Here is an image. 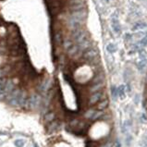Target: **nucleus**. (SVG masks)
I'll return each mask as SVG.
<instances>
[{
	"instance_id": "nucleus-1",
	"label": "nucleus",
	"mask_w": 147,
	"mask_h": 147,
	"mask_svg": "<svg viewBox=\"0 0 147 147\" xmlns=\"http://www.w3.org/2000/svg\"><path fill=\"white\" fill-rule=\"evenodd\" d=\"M71 36L72 39L77 45L82 43L83 41H85L86 39L89 38V34L86 31H84L82 28L77 29V30L71 31Z\"/></svg>"
},
{
	"instance_id": "nucleus-2",
	"label": "nucleus",
	"mask_w": 147,
	"mask_h": 147,
	"mask_svg": "<svg viewBox=\"0 0 147 147\" xmlns=\"http://www.w3.org/2000/svg\"><path fill=\"white\" fill-rule=\"evenodd\" d=\"M42 96L38 93H33L29 96L28 98V105H29V110H34L37 109L40 105L42 104Z\"/></svg>"
},
{
	"instance_id": "nucleus-3",
	"label": "nucleus",
	"mask_w": 147,
	"mask_h": 147,
	"mask_svg": "<svg viewBox=\"0 0 147 147\" xmlns=\"http://www.w3.org/2000/svg\"><path fill=\"white\" fill-rule=\"evenodd\" d=\"M86 18H87V10L86 9L70 12V15H69V20L79 21V22H81V23L84 22V20H86Z\"/></svg>"
},
{
	"instance_id": "nucleus-4",
	"label": "nucleus",
	"mask_w": 147,
	"mask_h": 147,
	"mask_svg": "<svg viewBox=\"0 0 147 147\" xmlns=\"http://www.w3.org/2000/svg\"><path fill=\"white\" fill-rule=\"evenodd\" d=\"M104 96L105 94L102 91L91 94V95H90V97H89L88 99V101H87V105H88L89 107H94L99 101H101L102 99H104Z\"/></svg>"
},
{
	"instance_id": "nucleus-5",
	"label": "nucleus",
	"mask_w": 147,
	"mask_h": 147,
	"mask_svg": "<svg viewBox=\"0 0 147 147\" xmlns=\"http://www.w3.org/2000/svg\"><path fill=\"white\" fill-rule=\"evenodd\" d=\"M99 52L96 48L94 47H90L87 50H85L82 54V57L88 62H91L94 59H95L96 57H98Z\"/></svg>"
},
{
	"instance_id": "nucleus-6",
	"label": "nucleus",
	"mask_w": 147,
	"mask_h": 147,
	"mask_svg": "<svg viewBox=\"0 0 147 147\" xmlns=\"http://www.w3.org/2000/svg\"><path fill=\"white\" fill-rule=\"evenodd\" d=\"M51 87V81L49 78L43 79L37 86V91L39 94H46V93L50 90Z\"/></svg>"
},
{
	"instance_id": "nucleus-7",
	"label": "nucleus",
	"mask_w": 147,
	"mask_h": 147,
	"mask_svg": "<svg viewBox=\"0 0 147 147\" xmlns=\"http://www.w3.org/2000/svg\"><path fill=\"white\" fill-rule=\"evenodd\" d=\"M67 52H68V56L74 59H78L79 57L82 55V52L80 50L79 46L77 43H73V45L67 50Z\"/></svg>"
},
{
	"instance_id": "nucleus-8",
	"label": "nucleus",
	"mask_w": 147,
	"mask_h": 147,
	"mask_svg": "<svg viewBox=\"0 0 147 147\" xmlns=\"http://www.w3.org/2000/svg\"><path fill=\"white\" fill-rule=\"evenodd\" d=\"M61 128V122L59 119H55L54 121L50 122L47 127V133H54V132L58 131Z\"/></svg>"
},
{
	"instance_id": "nucleus-9",
	"label": "nucleus",
	"mask_w": 147,
	"mask_h": 147,
	"mask_svg": "<svg viewBox=\"0 0 147 147\" xmlns=\"http://www.w3.org/2000/svg\"><path fill=\"white\" fill-rule=\"evenodd\" d=\"M15 88H16V84H15V82H14V81L11 80V79H8V80H7V82H6V85H5V90H4L5 94L8 96L11 92H13V90Z\"/></svg>"
},
{
	"instance_id": "nucleus-10",
	"label": "nucleus",
	"mask_w": 147,
	"mask_h": 147,
	"mask_svg": "<svg viewBox=\"0 0 147 147\" xmlns=\"http://www.w3.org/2000/svg\"><path fill=\"white\" fill-rule=\"evenodd\" d=\"M105 87V81L104 82H99V83L95 84H92L91 86L89 87L88 92L90 94H94V93H96V92L102 91Z\"/></svg>"
},
{
	"instance_id": "nucleus-11",
	"label": "nucleus",
	"mask_w": 147,
	"mask_h": 147,
	"mask_svg": "<svg viewBox=\"0 0 147 147\" xmlns=\"http://www.w3.org/2000/svg\"><path fill=\"white\" fill-rule=\"evenodd\" d=\"M56 113L54 111H49L47 113L45 114L43 116V122H45V124H49L50 122L54 121L55 119H56Z\"/></svg>"
},
{
	"instance_id": "nucleus-12",
	"label": "nucleus",
	"mask_w": 147,
	"mask_h": 147,
	"mask_svg": "<svg viewBox=\"0 0 147 147\" xmlns=\"http://www.w3.org/2000/svg\"><path fill=\"white\" fill-rule=\"evenodd\" d=\"M105 81V73L103 71H99L98 73L92 79L91 81V85L92 84L99 83V82H104Z\"/></svg>"
},
{
	"instance_id": "nucleus-13",
	"label": "nucleus",
	"mask_w": 147,
	"mask_h": 147,
	"mask_svg": "<svg viewBox=\"0 0 147 147\" xmlns=\"http://www.w3.org/2000/svg\"><path fill=\"white\" fill-rule=\"evenodd\" d=\"M109 106V101L107 98L102 99L101 101H99L96 104V109L97 110H106Z\"/></svg>"
},
{
	"instance_id": "nucleus-14",
	"label": "nucleus",
	"mask_w": 147,
	"mask_h": 147,
	"mask_svg": "<svg viewBox=\"0 0 147 147\" xmlns=\"http://www.w3.org/2000/svg\"><path fill=\"white\" fill-rule=\"evenodd\" d=\"M112 29L114 30V32L116 33H120L121 32V27H120V24H119V20L117 19V17H113L112 18Z\"/></svg>"
},
{
	"instance_id": "nucleus-15",
	"label": "nucleus",
	"mask_w": 147,
	"mask_h": 147,
	"mask_svg": "<svg viewBox=\"0 0 147 147\" xmlns=\"http://www.w3.org/2000/svg\"><path fill=\"white\" fill-rule=\"evenodd\" d=\"M95 111H96V108H89V109H87L86 111L84 112L83 117L85 119H87V120H91L92 117H94V113H95Z\"/></svg>"
},
{
	"instance_id": "nucleus-16",
	"label": "nucleus",
	"mask_w": 147,
	"mask_h": 147,
	"mask_svg": "<svg viewBox=\"0 0 147 147\" xmlns=\"http://www.w3.org/2000/svg\"><path fill=\"white\" fill-rule=\"evenodd\" d=\"M63 41H64L63 34H62L61 32L57 31L56 33V34H55V42H56V43L57 46H61V45L63 43Z\"/></svg>"
},
{
	"instance_id": "nucleus-17",
	"label": "nucleus",
	"mask_w": 147,
	"mask_h": 147,
	"mask_svg": "<svg viewBox=\"0 0 147 147\" xmlns=\"http://www.w3.org/2000/svg\"><path fill=\"white\" fill-rule=\"evenodd\" d=\"M106 114L104 112V110H97L96 109V111H95V113H94V117H92V121H95V120H98V119H101L104 115Z\"/></svg>"
},
{
	"instance_id": "nucleus-18",
	"label": "nucleus",
	"mask_w": 147,
	"mask_h": 147,
	"mask_svg": "<svg viewBox=\"0 0 147 147\" xmlns=\"http://www.w3.org/2000/svg\"><path fill=\"white\" fill-rule=\"evenodd\" d=\"M147 27V24L145 22H137L135 23L134 26L131 28L132 31H138V30H142V29H145Z\"/></svg>"
},
{
	"instance_id": "nucleus-19",
	"label": "nucleus",
	"mask_w": 147,
	"mask_h": 147,
	"mask_svg": "<svg viewBox=\"0 0 147 147\" xmlns=\"http://www.w3.org/2000/svg\"><path fill=\"white\" fill-rule=\"evenodd\" d=\"M82 9H86V8H85V4H82V5L69 6V11H70V12L79 11V10H82Z\"/></svg>"
},
{
	"instance_id": "nucleus-20",
	"label": "nucleus",
	"mask_w": 147,
	"mask_h": 147,
	"mask_svg": "<svg viewBox=\"0 0 147 147\" xmlns=\"http://www.w3.org/2000/svg\"><path fill=\"white\" fill-rule=\"evenodd\" d=\"M117 95H119L120 98H123L126 94V87L125 85H119L117 88Z\"/></svg>"
},
{
	"instance_id": "nucleus-21",
	"label": "nucleus",
	"mask_w": 147,
	"mask_h": 147,
	"mask_svg": "<svg viewBox=\"0 0 147 147\" xmlns=\"http://www.w3.org/2000/svg\"><path fill=\"white\" fill-rule=\"evenodd\" d=\"M95 147H113V142L111 140H107L101 143H97Z\"/></svg>"
},
{
	"instance_id": "nucleus-22",
	"label": "nucleus",
	"mask_w": 147,
	"mask_h": 147,
	"mask_svg": "<svg viewBox=\"0 0 147 147\" xmlns=\"http://www.w3.org/2000/svg\"><path fill=\"white\" fill-rule=\"evenodd\" d=\"M107 52H108V53L114 54V53H116V52H117V46H115L114 43H108V45H107Z\"/></svg>"
},
{
	"instance_id": "nucleus-23",
	"label": "nucleus",
	"mask_w": 147,
	"mask_h": 147,
	"mask_svg": "<svg viewBox=\"0 0 147 147\" xmlns=\"http://www.w3.org/2000/svg\"><path fill=\"white\" fill-rule=\"evenodd\" d=\"M62 45H63L64 48L66 49V50H68V49L73 45V41L71 40V39H64L63 43H62Z\"/></svg>"
},
{
	"instance_id": "nucleus-24",
	"label": "nucleus",
	"mask_w": 147,
	"mask_h": 147,
	"mask_svg": "<svg viewBox=\"0 0 147 147\" xmlns=\"http://www.w3.org/2000/svg\"><path fill=\"white\" fill-rule=\"evenodd\" d=\"M82 4H85V0H69V6L82 5Z\"/></svg>"
},
{
	"instance_id": "nucleus-25",
	"label": "nucleus",
	"mask_w": 147,
	"mask_h": 147,
	"mask_svg": "<svg viewBox=\"0 0 147 147\" xmlns=\"http://www.w3.org/2000/svg\"><path fill=\"white\" fill-rule=\"evenodd\" d=\"M147 64V60L146 58L145 59H141V61H139V63L137 64L138 66V69H140V70H142V69H143L145 68V66H146Z\"/></svg>"
},
{
	"instance_id": "nucleus-26",
	"label": "nucleus",
	"mask_w": 147,
	"mask_h": 147,
	"mask_svg": "<svg viewBox=\"0 0 147 147\" xmlns=\"http://www.w3.org/2000/svg\"><path fill=\"white\" fill-rule=\"evenodd\" d=\"M14 145H15L16 147H24L25 142H24L22 139H18L14 142Z\"/></svg>"
},
{
	"instance_id": "nucleus-27",
	"label": "nucleus",
	"mask_w": 147,
	"mask_h": 147,
	"mask_svg": "<svg viewBox=\"0 0 147 147\" xmlns=\"http://www.w3.org/2000/svg\"><path fill=\"white\" fill-rule=\"evenodd\" d=\"M139 56H140V58H141V59H145V58H146V56H147L146 50L143 49V48L140 49V50H139Z\"/></svg>"
},
{
	"instance_id": "nucleus-28",
	"label": "nucleus",
	"mask_w": 147,
	"mask_h": 147,
	"mask_svg": "<svg viewBox=\"0 0 147 147\" xmlns=\"http://www.w3.org/2000/svg\"><path fill=\"white\" fill-rule=\"evenodd\" d=\"M139 45L142 46H147V36L146 35H145L144 37H142V38L139 41Z\"/></svg>"
},
{
	"instance_id": "nucleus-29",
	"label": "nucleus",
	"mask_w": 147,
	"mask_h": 147,
	"mask_svg": "<svg viewBox=\"0 0 147 147\" xmlns=\"http://www.w3.org/2000/svg\"><path fill=\"white\" fill-rule=\"evenodd\" d=\"M111 94L113 98H117V87L116 86H112L111 88Z\"/></svg>"
},
{
	"instance_id": "nucleus-30",
	"label": "nucleus",
	"mask_w": 147,
	"mask_h": 147,
	"mask_svg": "<svg viewBox=\"0 0 147 147\" xmlns=\"http://www.w3.org/2000/svg\"><path fill=\"white\" fill-rule=\"evenodd\" d=\"M131 37H132V35L130 34V33H126V34H125V40L129 41V40H130Z\"/></svg>"
},
{
	"instance_id": "nucleus-31",
	"label": "nucleus",
	"mask_w": 147,
	"mask_h": 147,
	"mask_svg": "<svg viewBox=\"0 0 147 147\" xmlns=\"http://www.w3.org/2000/svg\"><path fill=\"white\" fill-rule=\"evenodd\" d=\"M131 142V136H128V138L126 139V143L127 145H129V142Z\"/></svg>"
},
{
	"instance_id": "nucleus-32",
	"label": "nucleus",
	"mask_w": 147,
	"mask_h": 147,
	"mask_svg": "<svg viewBox=\"0 0 147 147\" xmlns=\"http://www.w3.org/2000/svg\"><path fill=\"white\" fill-rule=\"evenodd\" d=\"M138 95H136V96H135V104H138Z\"/></svg>"
},
{
	"instance_id": "nucleus-33",
	"label": "nucleus",
	"mask_w": 147,
	"mask_h": 147,
	"mask_svg": "<svg viewBox=\"0 0 147 147\" xmlns=\"http://www.w3.org/2000/svg\"><path fill=\"white\" fill-rule=\"evenodd\" d=\"M144 97H145V100H147V89H146V91H145V93H144Z\"/></svg>"
},
{
	"instance_id": "nucleus-34",
	"label": "nucleus",
	"mask_w": 147,
	"mask_h": 147,
	"mask_svg": "<svg viewBox=\"0 0 147 147\" xmlns=\"http://www.w3.org/2000/svg\"><path fill=\"white\" fill-rule=\"evenodd\" d=\"M116 147H120V143L119 142H117V144H116Z\"/></svg>"
},
{
	"instance_id": "nucleus-35",
	"label": "nucleus",
	"mask_w": 147,
	"mask_h": 147,
	"mask_svg": "<svg viewBox=\"0 0 147 147\" xmlns=\"http://www.w3.org/2000/svg\"><path fill=\"white\" fill-rule=\"evenodd\" d=\"M33 147H38V145H37V143H34V144H33Z\"/></svg>"
},
{
	"instance_id": "nucleus-36",
	"label": "nucleus",
	"mask_w": 147,
	"mask_h": 147,
	"mask_svg": "<svg viewBox=\"0 0 147 147\" xmlns=\"http://www.w3.org/2000/svg\"><path fill=\"white\" fill-rule=\"evenodd\" d=\"M146 89H147V83H146Z\"/></svg>"
},
{
	"instance_id": "nucleus-37",
	"label": "nucleus",
	"mask_w": 147,
	"mask_h": 147,
	"mask_svg": "<svg viewBox=\"0 0 147 147\" xmlns=\"http://www.w3.org/2000/svg\"><path fill=\"white\" fill-rule=\"evenodd\" d=\"M107 1H109V0H107Z\"/></svg>"
}]
</instances>
